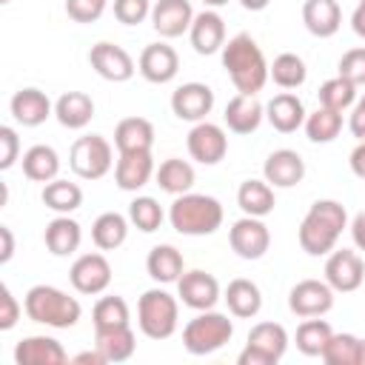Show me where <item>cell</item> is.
I'll use <instances>...</instances> for the list:
<instances>
[{
    "label": "cell",
    "mask_w": 365,
    "mask_h": 365,
    "mask_svg": "<svg viewBox=\"0 0 365 365\" xmlns=\"http://www.w3.org/2000/svg\"><path fill=\"white\" fill-rule=\"evenodd\" d=\"M348 228V211L336 200H317L299 222L297 240L308 257H328Z\"/></svg>",
    "instance_id": "1"
},
{
    "label": "cell",
    "mask_w": 365,
    "mask_h": 365,
    "mask_svg": "<svg viewBox=\"0 0 365 365\" xmlns=\"http://www.w3.org/2000/svg\"><path fill=\"white\" fill-rule=\"evenodd\" d=\"M94 345L106 354L108 362H125L137 351V336H134L131 325H120V328L94 331Z\"/></svg>",
    "instance_id": "33"
},
{
    "label": "cell",
    "mask_w": 365,
    "mask_h": 365,
    "mask_svg": "<svg viewBox=\"0 0 365 365\" xmlns=\"http://www.w3.org/2000/svg\"><path fill=\"white\" fill-rule=\"evenodd\" d=\"M108 0H66V14L74 23H97Z\"/></svg>",
    "instance_id": "47"
},
{
    "label": "cell",
    "mask_w": 365,
    "mask_h": 365,
    "mask_svg": "<svg viewBox=\"0 0 365 365\" xmlns=\"http://www.w3.org/2000/svg\"><path fill=\"white\" fill-rule=\"evenodd\" d=\"M145 271H148V277L154 279V282H160V285H171V282H177L180 277H182V271H185V259H182V254L174 248V245H154L151 251H148V257H145Z\"/></svg>",
    "instance_id": "29"
},
{
    "label": "cell",
    "mask_w": 365,
    "mask_h": 365,
    "mask_svg": "<svg viewBox=\"0 0 365 365\" xmlns=\"http://www.w3.org/2000/svg\"><path fill=\"white\" fill-rule=\"evenodd\" d=\"M334 288L325 279H299L288 291V308L291 314L308 319V317H325L334 308Z\"/></svg>",
    "instance_id": "12"
},
{
    "label": "cell",
    "mask_w": 365,
    "mask_h": 365,
    "mask_svg": "<svg viewBox=\"0 0 365 365\" xmlns=\"http://www.w3.org/2000/svg\"><path fill=\"white\" fill-rule=\"evenodd\" d=\"M268 77H271L279 88L291 91V88H299V86L305 83L308 68H305V60H302L299 54L282 51V54L274 57V63H268Z\"/></svg>",
    "instance_id": "37"
},
{
    "label": "cell",
    "mask_w": 365,
    "mask_h": 365,
    "mask_svg": "<svg viewBox=\"0 0 365 365\" xmlns=\"http://www.w3.org/2000/svg\"><path fill=\"white\" fill-rule=\"evenodd\" d=\"M68 165L80 180H103L114 165V148L100 134L77 137L68 154Z\"/></svg>",
    "instance_id": "7"
},
{
    "label": "cell",
    "mask_w": 365,
    "mask_h": 365,
    "mask_svg": "<svg viewBox=\"0 0 365 365\" xmlns=\"http://www.w3.org/2000/svg\"><path fill=\"white\" fill-rule=\"evenodd\" d=\"M262 177L274 188H294L305 177V160L294 148H277L262 163Z\"/></svg>",
    "instance_id": "20"
},
{
    "label": "cell",
    "mask_w": 365,
    "mask_h": 365,
    "mask_svg": "<svg viewBox=\"0 0 365 365\" xmlns=\"http://www.w3.org/2000/svg\"><path fill=\"white\" fill-rule=\"evenodd\" d=\"M214 108V91L205 83H182L171 94V111L177 120L202 123Z\"/></svg>",
    "instance_id": "15"
},
{
    "label": "cell",
    "mask_w": 365,
    "mask_h": 365,
    "mask_svg": "<svg viewBox=\"0 0 365 365\" xmlns=\"http://www.w3.org/2000/svg\"><path fill=\"white\" fill-rule=\"evenodd\" d=\"M317 97H319V106H325V108L348 111V108H354V103H356V86H354L351 80H345V77L336 74V77H331V80H325V83L319 86Z\"/></svg>",
    "instance_id": "42"
},
{
    "label": "cell",
    "mask_w": 365,
    "mask_h": 365,
    "mask_svg": "<svg viewBox=\"0 0 365 365\" xmlns=\"http://www.w3.org/2000/svg\"><path fill=\"white\" fill-rule=\"evenodd\" d=\"M336 68H339V77L351 80L356 88L365 86V46H359V48H348V51L339 57Z\"/></svg>",
    "instance_id": "45"
},
{
    "label": "cell",
    "mask_w": 365,
    "mask_h": 365,
    "mask_svg": "<svg viewBox=\"0 0 365 365\" xmlns=\"http://www.w3.org/2000/svg\"><path fill=\"white\" fill-rule=\"evenodd\" d=\"M71 362H74V365H106L108 359H106V354L94 345V351H80V354H74Z\"/></svg>",
    "instance_id": "53"
},
{
    "label": "cell",
    "mask_w": 365,
    "mask_h": 365,
    "mask_svg": "<svg viewBox=\"0 0 365 365\" xmlns=\"http://www.w3.org/2000/svg\"><path fill=\"white\" fill-rule=\"evenodd\" d=\"M248 345L265 351L268 356H274L279 362L285 356V351H288V331L279 322H257L248 331Z\"/></svg>",
    "instance_id": "40"
},
{
    "label": "cell",
    "mask_w": 365,
    "mask_h": 365,
    "mask_svg": "<svg viewBox=\"0 0 365 365\" xmlns=\"http://www.w3.org/2000/svg\"><path fill=\"white\" fill-rule=\"evenodd\" d=\"M359 336L354 334H331L325 351H322V362L325 365H359Z\"/></svg>",
    "instance_id": "44"
},
{
    "label": "cell",
    "mask_w": 365,
    "mask_h": 365,
    "mask_svg": "<svg viewBox=\"0 0 365 365\" xmlns=\"http://www.w3.org/2000/svg\"><path fill=\"white\" fill-rule=\"evenodd\" d=\"M180 322V302L165 288H148L137 299V325L148 339H168Z\"/></svg>",
    "instance_id": "5"
},
{
    "label": "cell",
    "mask_w": 365,
    "mask_h": 365,
    "mask_svg": "<svg viewBox=\"0 0 365 365\" xmlns=\"http://www.w3.org/2000/svg\"><path fill=\"white\" fill-rule=\"evenodd\" d=\"M359 3H365V0H359Z\"/></svg>",
    "instance_id": "61"
},
{
    "label": "cell",
    "mask_w": 365,
    "mask_h": 365,
    "mask_svg": "<svg viewBox=\"0 0 365 365\" xmlns=\"http://www.w3.org/2000/svg\"><path fill=\"white\" fill-rule=\"evenodd\" d=\"M9 111H11L14 123H20L23 128H37L54 114V103L48 100L46 91L29 86V88L14 91V97L9 100Z\"/></svg>",
    "instance_id": "18"
},
{
    "label": "cell",
    "mask_w": 365,
    "mask_h": 365,
    "mask_svg": "<svg viewBox=\"0 0 365 365\" xmlns=\"http://www.w3.org/2000/svg\"><path fill=\"white\" fill-rule=\"evenodd\" d=\"M0 240H3V251H0V262L6 265L14 257V234L9 225H0Z\"/></svg>",
    "instance_id": "55"
},
{
    "label": "cell",
    "mask_w": 365,
    "mask_h": 365,
    "mask_svg": "<svg viewBox=\"0 0 365 365\" xmlns=\"http://www.w3.org/2000/svg\"><path fill=\"white\" fill-rule=\"evenodd\" d=\"M157 174L151 151H123L114 163V182L123 191H140Z\"/></svg>",
    "instance_id": "19"
},
{
    "label": "cell",
    "mask_w": 365,
    "mask_h": 365,
    "mask_svg": "<svg viewBox=\"0 0 365 365\" xmlns=\"http://www.w3.org/2000/svg\"><path fill=\"white\" fill-rule=\"evenodd\" d=\"M302 23L319 40L334 37L342 26V9L336 0H305L302 3Z\"/></svg>",
    "instance_id": "25"
},
{
    "label": "cell",
    "mask_w": 365,
    "mask_h": 365,
    "mask_svg": "<svg viewBox=\"0 0 365 365\" xmlns=\"http://www.w3.org/2000/svg\"><path fill=\"white\" fill-rule=\"evenodd\" d=\"M220 54H222V68L228 71V77L240 94H257L271 80L268 77V60L251 34H245V31L234 34L222 46Z\"/></svg>",
    "instance_id": "2"
},
{
    "label": "cell",
    "mask_w": 365,
    "mask_h": 365,
    "mask_svg": "<svg viewBox=\"0 0 365 365\" xmlns=\"http://www.w3.org/2000/svg\"><path fill=\"white\" fill-rule=\"evenodd\" d=\"M222 299H225L231 317H237V319H251V317H257L262 311V291H259L257 282H251L245 277L231 279L225 294H222Z\"/></svg>",
    "instance_id": "27"
},
{
    "label": "cell",
    "mask_w": 365,
    "mask_h": 365,
    "mask_svg": "<svg viewBox=\"0 0 365 365\" xmlns=\"http://www.w3.org/2000/svg\"><path fill=\"white\" fill-rule=\"evenodd\" d=\"M14 362L17 365H63L68 362V354L54 336L34 334V336H23L14 345Z\"/></svg>",
    "instance_id": "22"
},
{
    "label": "cell",
    "mask_w": 365,
    "mask_h": 365,
    "mask_svg": "<svg viewBox=\"0 0 365 365\" xmlns=\"http://www.w3.org/2000/svg\"><path fill=\"white\" fill-rule=\"evenodd\" d=\"M348 231H351V240L359 251H365V211L354 214V220L348 222Z\"/></svg>",
    "instance_id": "52"
},
{
    "label": "cell",
    "mask_w": 365,
    "mask_h": 365,
    "mask_svg": "<svg viewBox=\"0 0 365 365\" xmlns=\"http://www.w3.org/2000/svg\"><path fill=\"white\" fill-rule=\"evenodd\" d=\"M128 237V217L117 214V211H103L94 225H91V242L100 251H114L125 242Z\"/></svg>",
    "instance_id": "35"
},
{
    "label": "cell",
    "mask_w": 365,
    "mask_h": 365,
    "mask_svg": "<svg viewBox=\"0 0 365 365\" xmlns=\"http://www.w3.org/2000/svg\"><path fill=\"white\" fill-rule=\"evenodd\" d=\"M0 3H3V6H6V3H11V0H0Z\"/></svg>",
    "instance_id": "60"
},
{
    "label": "cell",
    "mask_w": 365,
    "mask_h": 365,
    "mask_svg": "<svg viewBox=\"0 0 365 365\" xmlns=\"http://www.w3.org/2000/svg\"><path fill=\"white\" fill-rule=\"evenodd\" d=\"M305 106L297 94L291 91H279L265 103V120L274 125V131L279 134H291L299 125H305Z\"/></svg>",
    "instance_id": "24"
},
{
    "label": "cell",
    "mask_w": 365,
    "mask_h": 365,
    "mask_svg": "<svg viewBox=\"0 0 365 365\" xmlns=\"http://www.w3.org/2000/svg\"><path fill=\"white\" fill-rule=\"evenodd\" d=\"M40 200L54 214H71V211H77L83 205V188L77 182H68V180L57 177V180H51V182L43 185Z\"/></svg>",
    "instance_id": "36"
},
{
    "label": "cell",
    "mask_w": 365,
    "mask_h": 365,
    "mask_svg": "<svg viewBox=\"0 0 365 365\" xmlns=\"http://www.w3.org/2000/svg\"><path fill=\"white\" fill-rule=\"evenodd\" d=\"M325 282L336 294H351L365 282V262L351 248H334L325 259Z\"/></svg>",
    "instance_id": "11"
},
{
    "label": "cell",
    "mask_w": 365,
    "mask_h": 365,
    "mask_svg": "<svg viewBox=\"0 0 365 365\" xmlns=\"http://www.w3.org/2000/svg\"><path fill=\"white\" fill-rule=\"evenodd\" d=\"M91 319H94V331H106V328H120V325H131V311L128 302L117 294L100 297L91 308Z\"/></svg>",
    "instance_id": "38"
},
{
    "label": "cell",
    "mask_w": 365,
    "mask_h": 365,
    "mask_svg": "<svg viewBox=\"0 0 365 365\" xmlns=\"http://www.w3.org/2000/svg\"><path fill=\"white\" fill-rule=\"evenodd\" d=\"M137 71L154 83V86H165L177 77L180 71V54L174 51V46L168 43H148L143 51H140V60H137Z\"/></svg>",
    "instance_id": "16"
},
{
    "label": "cell",
    "mask_w": 365,
    "mask_h": 365,
    "mask_svg": "<svg viewBox=\"0 0 365 365\" xmlns=\"http://www.w3.org/2000/svg\"><path fill=\"white\" fill-rule=\"evenodd\" d=\"M43 242H46L48 254H54V257H68V254H74V251L80 248V242H83V228H80V222L71 220L68 214H57V217L46 225Z\"/></svg>",
    "instance_id": "26"
},
{
    "label": "cell",
    "mask_w": 365,
    "mask_h": 365,
    "mask_svg": "<svg viewBox=\"0 0 365 365\" xmlns=\"http://www.w3.org/2000/svg\"><path fill=\"white\" fill-rule=\"evenodd\" d=\"M228 0H202V6L205 9H220V6H225Z\"/></svg>",
    "instance_id": "58"
},
{
    "label": "cell",
    "mask_w": 365,
    "mask_h": 365,
    "mask_svg": "<svg viewBox=\"0 0 365 365\" xmlns=\"http://www.w3.org/2000/svg\"><path fill=\"white\" fill-rule=\"evenodd\" d=\"M154 180H157V185H160L165 194L180 197V194H185V191H191V185H194L197 174H194V165H191L188 160L168 157V160H163V163H160V168H157Z\"/></svg>",
    "instance_id": "34"
},
{
    "label": "cell",
    "mask_w": 365,
    "mask_h": 365,
    "mask_svg": "<svg viewBox=\"0 0 365 365\" xmlns=\"http://www.w3.org/2000/svg\"><path fill=\"white\" fill-rule=\"evenodd\" d=\"M348 128H351V134H354L356 140H365V94L356 97L354 111L348 114Z\"/></svg>",
    "instance_id": "50"
},
{
    "label": "cell",
    "mask_w": 365,
    "mask_h": 365,
    "mask_svg": "<svg viewBox=\"0 0 365 365\" xmlns=\"http://www.w3.org/2000/svg\"><path fill=\"white\" fill-rule=\"evenodd\" d=\"M268 3H271V0H240V6H242L245 11H262V9H268Z\"/></svg>",
    "instance_id": "57"
},
{
    "label": "cell",
    "mask_w": 365,
    "mask_h": 365,
    "mask_svg": "<svg viewBox=\"0 0 365 365\" xmlns=\"http://www.w3.org/2000/svg\"><path fill=\"white\" fill-rule=\"evenodd\" d=\"M88 63H91V68H94L103 80H108V83H128V80L134 77V71H137L134 57H131L123 46L108 43V40H100V43L91 46Z\"/></svg>",
    "instance_id": "10"
},
{
    "label": "cell",
    "mask_w": 365,
    "mask_h": 365,
    "mask_svg": "<svg viewBox=\"0 0 365 365\" xmlns=\"http://www.w3.org/2000/svg\"><path fill=\"white\" fill-rule=\"evenodd\" d=\"M151 0H114V17L123 26H140L151 17Z\"/></svg>",
    "instance_id": "46"
},
{
    "label": "cell",
    "mask_w": 365,
    "mask_h": 365,
    "mask_svg": "<svg viewBox=\"0 0 365 365\" xmlns=\"http://www.w3.org/2000/svg\"><path fill=\"white\" fill-rule=\"evenodd\" d=\"M222 205L211 194H180L168 208V222L182 237H208L222 225Z\"/></svg>",
    "instance_id": "3"
},
{
    "label": "cell",
    "mask_w": 365,
    "mask_h": 365,
    "mask_svg": "<svg viewBox=\"0 0 365 365\" xmlns=\"http://www.w3.org/2000/svg\"><path fill=\"white\" fill-rule=\"evenodd\" d=\"M23 311L31 322L48 328H74L83 317L80 302L54 285H31L23 297Z\"/></svg>",
    "instance_id": "4"
},
{
    "label": "cell",
    "mask_w": 365,
    "mask_h": 365,
    "mask_svg": "<svg viewBox=\"0 0 365 365\" xmlns=\"http://www.w3.org/2000/svg\"><path fill=\"white\" fill-rule=\"evenodd\" d=\"M68 279L77 294L97 297L111 285V262L106 259V254H97V251L80 254L68 268Z\"/></svg>",
    "instance_id": "9"
},
{
    "label": "cell",
    "mask_w": 365,
    "mask_h": 365,
    "mask_svg": "<svg viewBox=\"0 0 365 365\" xmlns=\"http://www.w3.org/2000/svg\"><path fill=\"white\" fill-rule=\"evenodd\" d=\"M188 40H191L194 51L202 54V57L222 51V46H225V20L217 14V9H205V11L194 14V23L188 29Z\"/></svg>",
    "instance_id": "21"
},
{
    "label": "cell",
    "mask_w": 365,
    "mask_h": 365,
    "mask_svg": "<svg viewBox=\"0 0 365 365\" xmlns=\"http://www.w3.org/2000/svg\"><path fill=\"white\" fill-rule=\"evenodd\" d=\"M54 117L63 128H71V131H80L91 123L94 117V100L86 94V91H66L57 97L54 103Z\"/></svg>",
    "instance_id": "28"
},
{
    "label": "cell",
    "mask_w": 365,
    "mask_h": 365,
    "mask_svg": "<svg viewBox=\"0 0 365 365\" xmlns=\"http://www.w3.org/2000/svg\"><path fill=\"white\" fill-rule=\"evenodd\" d=\"M114 145L117 151H151L154 145V125L145 117H125L114 128Z\"/></svg>",
    "instance_id": "31"
},
{
    "label": "cell",
    "mask_w": 365,
    "mask_h": 365,
    "mask_svg": "<svg viewBox=\"0 0 365 365\" xmlns=\"http://www.w3.org/2000/svg\"><path fill=\"white\" fill-rule=\"evenodd\" d=\"M163 220H165V214H163V205L154 200V197H134L131 202H128V222L137 228V231H143V234H154L160 225H163Z\"/></svg>",
    "instance_id": "43"
},
{
    "label": "cell",
    "mask_w": 365,
    "mask_h": 365,
    "mask_svg": "<svg viewBox=\"0 0 365 365\" xmlns=\"http://www.w3.org/2000/svg\"><path fill=\"white\" fill-rule=\"evenodd\" d=\"M351 171L359 177V180H365V140H359L356 143V148L351 151Z\"/></svg>",
    "instance_id": "54"
},
{
    "label": "cell",
    "mask_w": 365,
    "mask_h": 365,
    "mask_svg": "<svg viewBox=\"0 0 365 365\" xmlns=\"http://www.w3.org/2000/svg\"><path fill=\"white\" fill-rule=\"evenodd\" d=\"M331 334H334V328L322 317L302 319L299 328H297V348H299V354H305V356H322Z\"/></svg>",
    "instance_id": "39"
},
{
    "label": "cell",
    "mask_w": 365,
    "mask_h": 365,
    "mask_svg": "<svg viewBox=\"0 0 365 365\" xmlns=\"http://www.w3.org/2000/svg\"><path fill=\"white\" fill-rule=\"evenodd\" d=\"M359 365H365V336H362V342H359Z\"/></svg>",
    "instance_id": "59"
},
{
    "label": "cell",
    "mask_w": 365,
    "mask_h": 365,
    "mask_svg": "<svg viewBox=\"0 0 365 365\" xmlns=\"http://www.w3.org/2000/svg\"><path fill=\"white\" fill-rule=\"evenodd\" d=\"M342 131V111L319 106L305 117V134L311 143H334Z\"/></svg>",
    "instance_id": "41"
},
{
    "label": "cell",
    "mask_w": 365,
    "mask_h": 365,
    "mask_svg": "<svg viewBox=\"0 0 365 365\" xmlns=\"http://www.w3.org/2000/svg\"><path fill=\"white\" fill-rule=\"evenodd\" d=\"M231 336H234V322L228 319V314L208 308V311H197V317L185 322L182 348L194 356H205V354H214L222 345H228Z\"/></svg>",
    "instance_id": "6"
},
{
    "label": "cell",
    "mask_w": 365,
    "mask_h": 365,
    "mask_svg": "<svg viewBox=\"0 0 365 365\" xmlns=\"http://www.w3.org/2000/svg\"><path fill=\"white\" fill-rule=\"evenodd\" d=\"M151 26L160 37L174 40L182 37L194 23V9L188 0H157L151 6Z\"/></svg>",
    "instance_id": "17"
},
{
    "label": "cell",
    "mask_w": 365,
    "mask_h": 365,
    "mask_svg": "<svg viewBox=\"0 0 365 365\" xmlns=\"http://www.w3.org/2000/svg\"><path fill=\"white\" fill-rule=\"evenodd\" d=\"M20 302H17V297L11 294V288L9 285H3L0 288V331H11L14 325H17V319H20Z\"/></svg>",
    "instance_id": "49"
},
{
    "label": "cell",
    "mask_w": 365,
    "mask_h": 365,
    "mask_svg": "<svg viewBox=\"0 0 365 365\" xmlns=\"http://www.w3.org/2000/svg\"><path fill=\"white\" fill-rule=\"evenodd\" d=\"M185 145H188L191 160L200 163V165H217L228 154V137H225L222 125L208 123V120L194 123V128L188 131Z\"/></svg>",
    "instance_id": "14"
},
{
    "label": "cell",
    "mask_w": 365,
    "mask_h": 365,
    "mask_svg": "<svg viewBox=\"0 0 365 365\" xmlns=\"http://www.w3.org/2000/svg\"><path fill=\"white\" fill-rule=\"evenodd\" d=\"M23 174L31 182H43V185L57 180V174H60V154L51 145H43V143L26 148V154H23Z\"/></svg>",
    "instance_id": "32"
},
{
    "label": "cell",
    "mask_w": 365,
    "mask_h": 365,
    "mask_svg": "<svg viewBox=\"0 0 365 365\" xmlns=\"http://www.w3.org/2000/svg\"><path fill=\"white\" fill-rule=\"evenodd\" d=\"M237 205L248 217H268L274 211V205H277L274 185L265 177L262 180H245L237 188Z\"/></svg>",
    "instance_id": "30"
},
{
    "label": "cell",
    "mask_w": 365,
    "mask_h": 365,
    "mask_svg": "<svg viewBox=\"0 0 365 365\" xmlns=\"http://www.w3.org/2000/svg\"><path fill=\"white\" fill-rule=\"evenodd\" d=\"M228 245L240 259H262L271 248V231L262 217H240L228 228Z\"/></svg>",
    "instance_id": "8"
},
{
    "label": "cell",
    "mask_w": 365,
    "mask_h": 365,
    "mask_svg": "<svg viewBox=\"0 0 365 365\" xmlns=\"http://www.w3.org/2000/svg\"><path fill=\"white\" fill-rule=\"evenodd\" d=\"M351 29H354L356 37L365 40V3H359V6L354 9V14H351Z\"/></svg>",
    "instance_id": "56"
},
{
    "label": "cell",
    "mask_w": 365,
    "mask_h": 365,
    "mask_svg": "<svg viewBox=\"0 0 365 365\" xmlns=\"http://www.w3.org/2000/svg\"><path fill=\"white\" fill-rule=\"evenodd\" d=\"M177 297L182 305L194 311H208L222 299V291L214 274L202 268H191V271H182V277L177 279Z\"/></svg>",
    "instance_id": "13"
},
{
    "label": "cell",
    "mask_w": 365,
    "mask_h": 365,
    "mask_svg": "<svg viewBox=\"0 0 365 365\" xmlns=\"http://www.w3.org/2000/svg\"><path fill=\"white\" fill-rule=\"evenodd\" d=\"M228 131L234 134H254L259 128V123L265 120V106L257 100V94H234L225 106V114H222Z\"/></svg>",
    "instance_id": "23"
},
{
    "label": "cell",
    "mask_w": 365,
    "mask_h": 365,
    "mask_svg": "<svg viewBox=\"0 0 365 365\" xmlns=\"http://www.w3.org/2000/svg\"><path fill=\"white\" fill-rule=\"evenodd\" d=\"M237 362H240V365H277L274 356H268L265 351H259V348H254V345H248V342H245V348L240 351Z\"/></svg>",
    "instance_id": "51"
},
{
    "label": "cell",
    "mask_w": 365,
    "mask_h": 365,
    "mask_svg": "<svg viewBox=\"0 0 365 365\" xmlns=\"http://www.w3.org/2000/svg\"><path fill=\"white\" fill-rule=\"evenodd\" d=\"M20 160V137L11 125H0V171H9Z\"/></svg>",
    "instance_id": "48"
}]
</instances>
